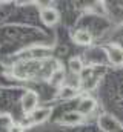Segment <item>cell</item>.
I'll list each match as a JSON object with an SVG mask.
<instances>
[{"mask_svg": "<svg viewBox=\"0 0 123 132\" xmlns=\"http://www.w3.org/2000/svg\"><path fill=\"white\" fill-rule=\"evenodd\" d=\"M95 109V101L92 98H83L80 100V103H79V112L82 114V115H88V114H91L92 111Z\"/></svg>", "mask_w": 123, "mask_h": 132, "instance_id": "277c9868", "label": "cell"}, {"mask_svg": "<svg viewBox=\"0 0 123 132\" xmlns=\"http://www.w3.org/2000/svg\"><path fill=\"white\" fill-rule=\"evenodd\" d=\"M37 103H39V97L34 91H28L25 92V95L22 97V108L26 114L34 112V109L37 108Z\"/></svg>", "mask_w": 123, "mask_h": 132, "instance_id": "6da1fadb", "label": "cell"}, {"mask_svg": "<svg viewBox=\"0 0 123 132\" xmlns=\"http://www.w3.org/2000/svg\"><path fill=\"white\" fill-rule=\"evenodd\" d=\"M82 68H83V63H82V60H80L79 57H72V59L69 60V69H71L74 74H79V72L82 71Z\"/></svg>", "mask_w": 123, "mask_h": 132, "instance_id": "52a82bcc", "label": "cell"}, {"mask_svg": "<svg viewBox=\"0 0 123 132\" xmlns=\"http://www.w3.org/2000/svg\"><path fill=\"white\" fill-rule=\"evenodd\" d=\"M11 132H22V129H20L19 126H12V128H11Z\"/></svg>", "mask_w": 123, "mask_h": 132, "instance_id": "30bf717a", "label": "cell"}, {"mask_svg": "<svg viewBox=\"0 0 123 132\" xmlns=\"http://www.w3.org/2000/svg\"><path fill=\"white\" fill-rule=\"evenodd\" d=\"M74 40H75V43H79V45H89L91 40H92V37L86 29H80V31H77V32L74 34Z\"/></svg>", "mask_w": 123, "mask_h": 132, "instance_id": "5b68a950", "label": "cell"}, {"mask_svg": "<svg viewBox=\"0 0 123 132\" xmlns=\"http://www.w3.org/2000/svg\"><path fill=\"white\" fill-rule=\"evenodd\" d=\"M48 114H49V109H42V111L35 112V114H34V121H42V120H45Z\"/></svg>", "mask_w": 123, "mask_h": 132, "instance_id": "ba28073f", "label": "cell"}, {"mask_svg": "<svg viewBox=\"0 0 123 132\" xmlns=\"http://www.w3.org/2000/svg\"><path fill=\"white\" fill-rule=\"evenodd\" d=\"M74 95H75V91L71 89V88H65V89L62 91V97H63V98H71V97H74Z\"/></svg>", "mask_w": 123, "mask_h": 132, "instance_id": "9c48e42d", "label": "cell"}, {"mask_svg": "<svg viewBox=\"0 0 123 132\" xmlns=\"http://www.w3.org/2000/svg\"><path fill=\"white\" fill-rule=\"evenodd\" d=\"M40 17H42V20L46 25H54V23L59 22V12L54 8H45V9H42Z\"/></svg>", "mask_w": 123, "mask_h": 132, "instance_id": "7a4b0ae2", "label": "cell"}, {"mask_svg": "<svg viewBox=\"0 0 123 132\" xmlns=\"http://www.w3.org/2000/svg\"><path fill=\"white\" fill-rule=\"evenodd\" d=\"M80 120H82V114L80 112H68L63 117V123H66V125H75Z\"/></svg>", "mask_w": 123, "mask_h": 132, "instance_id": "8992f818", "label": "cell"}, {"mask_svg": "<svg viewBox=\"0 0 123 132\" xmlns=\"http://www.w3.org/2000/svg\"><path fill=\"white\" fill-rule=\"evenodd\" d=\"M109 60L112 65H123V49L120 46H111L109 48Z\"/></svg>", "mask_w": 123, "mask_h": 132, "instance_id": "3957f363", "label": "cell"}]
</instances>
